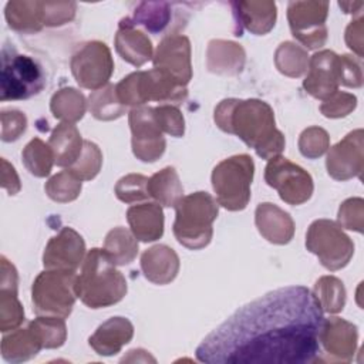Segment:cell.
<instances>
[{"label":"cell","mask_w":364,"mask_h":364,"mask_svg":"<svg viewBox=\"0 0 364 364\" xmlns=\"http://www.w3.org/2000/svg\"><path fill=\"white\" fill-rule=\"evenodd\" d=\"M43 343L37 333L28 326V328H18L10 334H6L1 340V355L9 363H21L34 357Z\"/></svg>","instance_id":"cell-26"},{"label":"cell","mask_w":364,"mask_h":364,"mask_svg":"<svg viewBox=\"0 0 364 364\" xmlns=\"http://www.w3.org/2000/svg\"><path fill=\"white\" fill-rule=\"evenodd\" d=\"M85 252L82 237L71 228H63L60 233L50 239L43 255L46 269L75 270Z\"/></svg>","instance_id":"cell-16"},{"label":"cell","mask_w":364,"mask_h":364,"mask_svg":"<svg viewBox=\"0 0 364 364\" xmlns=\"http://www.w3.org/2000/svg\"><path fill=\"white\" fill-rule=\"evenodd\" d=\"M264 179L269 186L279 192L280 199L289 205H300L310 199L313 193L310 173L280 155L269 159Z\"/></svg>","instance_id":"cell-10"},{"label":"cell","mask_w":364,"mask_h":364,"mask_svg":"<svg viewBox=\"0 0 364 364\" xmlns=\"http://www.w3.org/2000/svg\"><path fill=\"white\" fill-rule=\"evenodd\" d=\"M74 270L47 269L33 283V309L38 316H57L65 318L74 306L75 293Z\"/></svg>","instance_id":"cell-7"},{"label":"cell","mask_w":364,"mask_h":364,"mask_svg":"<svg viewBox=\"0 0 364 364\" xmlns=\"http://www.w3.org/2000/svg\"><path fill=\"white\" fill-rule=\"evenodd\" d=\"M23 164L34 176L43 178L51 172V166L55 162L53 149L48 144H44L40 138L31 139L21 154Z\"/></svg>","instance_id":"cell-33"},{"label":"cell","mask_w":364,"mask_h":364,"mask_svg":"<svg viewBox=\"0 0 364 364\" xmlns=\"http://www.w3.org/2000/svg\"><path fill=\"white\" fill-rule=\"evenodd\" d=\"M355 107V97H353L351 94H333L328 97V100H326L321 107L320 111L330 118H337V117H344L347 115L353 108Z\"/></svg>","instance_id":"cell-45"},{"label":"cell","mask_w":364,"mask_h":364,"mask_svg":"<svg viewBox=\"0 0 364 364\" xmlns=\"http://www.w3.org/2000/svg\"><path fill=\"white\" fill-rule=\"evenodd\" d=\"M341 82V61L333 51L316 53L309 63V74L303 82L306 91L320 100L328 98Z\"/></svg>","instance_id":"cell-14"},{"label":"cell","mask_w":364,"mask_h":364,"mask_svg":"<svg viewBox=\"0 0 364 364\" xmlns=\"http://www.w3.org/2000/svg\"><path fill=\"white\" fill-rule=\"evenodd\" d=\"M173 235L189 249H202L212 239V223L218 216V202L206 192L182 196L175 205Z\"/></svg>","instance_id":"cell-4"},{"label":"cell","mask_w":364,"mask_h":364,"mask_svg":"<svg viewBox=\"0 0 364 364\" xmlns=\"http://www.w3.org/2000/svg\"><path fill=\"white\" fill-rule=\"evenodd\" d=\"M141 267L148 280L156 284H165L175 279L179 270V259L171 247L158 245L144 252Z\"/></svg>","instance_id":"cell-20"},{"label":"cell","mask_w":364,"mask_h":364,"mask_svg":"<svg viewBox=\"0 0 364 364\" xmlns=\"http://www.w3.org/2000/svg\"><path fill=\"white\" fill-rule=\"evenodd\" d=\"M307 54L293 43H283L276 51V65L280 73L299 77L307 67Z\"/></svg>","instance_id":"cell-38"},{"label":"cell","mask_w":364,"mask_h":364,"mask_svg":"<svg viewBox=\"0 0 364 364\" xmlns=\"http://www.w3.org/2000/svg\"><path fill=\"white\" fill-rule=\"evenodd\" d=\"M0 82L1 101L27 100L44 88L46 78L36 60L18 54L13 47L3 46Z\"/></svg>","instance_id":"cell-8"},{"label":"cell","mask_w":364,"mask_h":364,"mask_svg":"<svg viewBox=\"0 0 364 364\" xmlns=\"http://www.w3.org/2000/svg\"><path fill=\"white\" fill-rule=\"evenodd\" d=\"M154 115L162 132L173 136H181L183 134V117L175 105H159L154 108Z\"/></svg>","instance_id":"cell-43"},{"label":"cell","mask_w":364,"mask_h":364,"mask_svg":"<svg viewBox=\"0 0 364 364\" xmlns=\"http://www.w3.org/2000/svg\"><path fill=\"white\" fill-rule=\"evenodd\" d=\"M132 235L142 242H152L164 233V213L159 203L134 205L127 210Z\"/></svg>","instance_id":"cell-21"},{"label":"cell","mask_w":364,"mask_h":364,"mask_svg":"<svg viewBox=\"0 0 364 364\" xmlns=\"http://www.w3.org/2000/svg\"><path fill=\"white\" fill-rule=\"evenodd\" d=\"M115 48L125 61L135 67H141L152 57V44L149 38L129 26L125 20L121 21L115 36Z\"/></svg>","instance_id":"cell-25"},{"label":"cell","mask_w":364,"mask_h":364,"mask_svg":"<svg viewBox=\"0 0 364 364\" xmlns=\"http://www.w3.org/2000/svg\"><path fill=\"white\" fill-rule=\"evenodd\" d=\"M245 53L242 47L232 41L215 40L209 43L208 67L219 74H236L242 70Z\"/></svg>","instance_id":"cell-27"},{"label":"cell","mask_w":364,"mask_h":364,"mask_svg":"<svg viewBox=\"0 0 364 364\" xmlns=\"http://www.w3.org/2000/svg\"><path fill=\"white\" fill-rule=\"evenodd\" d=\"M154 65L186 85L192 77L189 40L185 36L165 37L156 48Z\"/></svg>","instance_id":"cell-15"},{"label":"cell","mask_w":364,"mask_h":364,"mask_svg":"<svg viewBox=\"0 0 364 364\" xmlns=\"http://www.w3.org/2000/svg\"><path fill=\"white\" fill-rule=\"evenodd\" d=\"M4 14L9 26L18 31H38L46 23L44 3L40 1H9Z\"/></svg>","instance_id":"cell-28"},{"label":"cell","mask_w":364,"mask_h":364,"mask_svg":"<svg viewBox=\"0 0 364 364\" xmlns=\"http://www.w3.org/2000/svg\"><path fill=\"white\" fill-rule=\"evenodd\" d=\"M148 193L162 206H173L183 196V188L173 168L166 166L148 179Z\"/></svg>","instance_id":"cell-29"},{"label":"cell","mask_w":364,"mask_h":364,"mask_svg":"<svg viewBox=\"0 0 364 364\" xmlns=\"http://www.w3.org/2000/svg\"><path fill=\"white\" fill-rule=\"evenodd\" d=\"M81 191V179L77 178L70 169L61 171L46 183L47 195L55 202L74 200Z\"/></svg>","instance_id":"cell-37"},{"label":"cell","mask_w":364,"mask_h":364,"mask_svg":"<svg viewBox=\"0 0 364 364\" xmlns=\"http://www.w3.org/2000/svg\"><path fill=\"white\" fill-rule=\"evenodd\" d=\"M355 340L357 331L353 324L338 317L324 320L320 341L328 353L343 360H350L355 347Z\"/></svg>","instance_id":"cell-22"},{"label":"cell","mask_w":364,"mask_h":364,"mask_svg":"<svg viewBox=\"0 0 364 364\" xmlns=\"http://www.w3.org/2000/svg\"><path fill=\"white\" fill-rule=\"evenodd\" d=\"M255 165L249 155H235L219 162L212 172L218 203L229 210H242L250 199Z\"/></svg>","instance_id":"cell-6"},{"label":"cell","mask_w":364,"mask_h":364,"mask_svg":"<svg viewBox=\"0 0 364 364\" xmlns=\"http://www.w3.org/2000/svg\"><path fill=\"white\" fill-rule=\"evenodd\" d=\"M355 132H350L341 142L333 146L327 156V171L336 179H348L361 172V161L354 159V155H361V142L353 146Z\"/></svg>","instance_id":"cell-24"},{"label":"cell","mask_w":364,"mask_h":364,"mask_svg":"<svg viewBox=\"0 0 364 364\" xmlns=\"http://www.w3.org/2000/svg\"><path fill=\"white\" fill-rule=\"evenodd\" d=\"M50 108L55 118L73 124L82 118L85 112V98L75 88H61L53 95Z\"/></svg>","instance_id":"cell-32"},{"label":"cell","mask_w":364,"mask_h":364,"mask_svg":"<svg viewBox=\"0 0 364 364\" xmlns=\"http://www.w3.org/2000/svg\"><path fill=\"white\" fill-rule=\"evenodd\" d=\"M75 293L91 309L118 303L127 293L125 277L102 249H91L75 279Z\"/></svg>","instance_id":"cell-3"},{"label":"cell","mask_w":364,"mask_h":364,"mask_svg":"<svg viewBox=\"0 0 364 364\" xmlns=\"http://www.w3.org/2000/svg\"><path fill=\"white\" fill-rule=\"evenodd\" d=\"M134 155L145 162L156 161L165 151V138L159 128L154 108L135 107L129 112Z\"/></svg>","instance_id":"cell-13"},{"label":"cell","mask_w":364,"mask_h":364,"mask_svg":"<svg viewBox=\"0 0 364 364\" xmlns=\"http://www.w3.org/2000/svg\"><path fill=\"white\" fill-rule=\"evenodd\" d=\"M90 111L97 119H114L125 112V105L119 102L115 87L107 84L90 95Z\"/></svg>","instance_id":"cell-34"},{"label":"cell","mask_w":364,"mask_h":364,"mask_svg":"<svg viewBox=\"0 0 364 364\" xmlns=\"http://www.w3.org/2000/svg\"><path fill=\"white\" fill-rule=\"evenodd\" d=\"M48 145L53 149L55 164L58 166L71 168L82 152L84 141L81 139L75 125L70 122H61L51 132Z\"/></svg>","instance_id":"cell-23"},{"label":"cell","mask_w":364,"mask_h":364,"mask_svg":"<svg viewBox=\"0 0 364 364\" xmlns=\"http://www.w3.org/2000/svg\"><path fill=\"white\" fill-rule=\"evenodd\" d=\"M216 125L237 135L263 159H272L284 149V135L274 127L273 109L260 100H223L215 109Z\"/></svg>","instance_id":"cell-2"},{"label":"cell","mask_w":364,"mask_h":364,"mask_svg":"<svg viewBox=\"0 0 364 364\" xmlns=\"http://www.w3.org/2000/svg\"><path fill=\"white\" fill-rule=\"evenodd\" d=\"M327 3L291 1L289 3L287 17L293 36L307 48L321 47L327 37L324 26Z\"/></svg>","instance_id":"cell-12"},{"label":"cell","mask_w":364,"mask_h":364,"mask_svg":"<svg viewBox=\"0 0 364 364\" xmlns=\"http://www.w3.org/2000/svg\"><path fill=\"white\" fill-rule=\"evenodd\" d=\"M300 152L307 158H317L328 148V135L318 127H310L304 129L299 139Z\"/></svg>","instance_id":"cell-42"},{"label":"cell","mask_w":364,"mask_h":364,"mask_svg":"<svg viewBox=\"0 0 364 364\" xmlns=\"http://www.w3.org/2000/svg\"><path fill=\"white\" fill-rule=\"evenodd\" d=\"M3 164V176H1V182H3V188L7 189V192L10 195H14L16 192H18L20 189V183H18V178L17 173L14 171V168L3 158L1 159Z\"/></svg>","instance_id":"cell-46"},{"label":"cell","mask_w":364,"mask_h":364,"mask_svg":"<svg viewBox=\"0 0 364 364\" xmlns=\"http://www.w3.org/2000/svg\"><path fill=\"white\" fill-rule=\"evenodd\" d=\"M148 178L139 173H129L121 178L115 186L117 198L125 203H134L138 200H145L149 196L148 189Z\"/></svg>","instance_id":"cell-41"},{"label":"cell","mask_w":364,"mask_h":364,"mask_svg":"<svg viewBox=\"0 0 364 364\" xmlns=\"http://www.w3.org/2000/svg\"><path fill=\"white\" fill-rule=\"evenodd\" d=\"M27 119L20 111H3L1 112V139L6 142L17 139L26 131Z\"/></svg>","instance_id":"cell-44"},{"label":"cell","mask_w":364,"mask_h":364,"mask_svg":"<svg viewBox=\"0 0 364 364\" xmlns=\"http://www.w3.org/2000/svg\"><path fill=\"white\" fill-rule=\"evenodd\" d=\"M134 336V326L124 317H111L90 337V346L100 355L117 354Z\"/></svg>","instance_id":"cell-18"},{"label":"cell","mask_w":364,"mask_h":364,"mask_svg":"<svg viewBox=\"0 0 364 364\" xmlns=\"http://www.w3.org/2000/svg\"><path fill=\"white\" fill-rule=\"evenodd\" d=\"M256 226L269 242L284 245L294 233V223L289 213L273 203H260L256 209Z\"/></svg>","instance_id":"cell-19"},{"label":"cell","mask_w":364,"mask_h":364,"mask_svg":"<svg viewBox=\"0 0 364 364\" xmlns=\"http://www.w3.org/2000/svg\"><path fill=\"white\" fill-rule=\"evenodd\" d=\"M323 309L304 286L273 290L208 334L196 358L208 364H307L318 360Z\"/></svg>","instance_id":"cell-1"},{"label":"cell","mask_w":364,"mask_h":364,"mask_svg":"<svg viewBox=\"0 0 364 364\" xmlns=\"http://www.w3.org/2000/svg\"><path fill=\"white\" fill-rule=\"evenodd\" d=\"M313 294L318 300L323 311L338 313L343 310L346 301V291L343 283L336 277H321L316 286Z\"/></svg>","instance_id":"cell-35"},{"label":"cell","mask_w":364,"mask_h":364,"mask_svg":"<svg viewBox=\"0 0 364 364\" xmlns=\"http://www.w3.org/2000/svg\"><path fill=\"white\" fill-rule=\"evenodd\" d=\"M40 337L43 347L55 348L65 341V323L63 317L57 316H40L28 324Z\"/></svg>","instance_id":"cell-36"},{"label":"cell","mask_w":364,"mask_h":364,"mask_svg":"<svg viewBox=\"0 0 364 364\" xmlns=\"http://www.w3.org/2000/svg\"><path fill=\"white\" fill-rule=\"evenodd\" d=\"M146 10H138L135 11L134 18H125V21L129 26L142 24L149 31H161L168 20H169V11L166 3H142Z\"/></svg>","instance_id":"cell-39"},{"label":"cell","mask_w":364,"mask_h":364,"mask_svg":"<svg viewBox=\"0 0 364 364\" xmlns=\"http://www.w3.org/2000/svg\"><path fill=\"white\" fill-rule=\"evenodd\" d=\"M240 11L239 17L242 20V24L255 34H264L267 33L273 26L276 20V6L272 1H245V3H236L235 4Z\"/></svg>","instance_id":"cell-30"},{"label":"cell","mask_w":364,"mask_h":364,"mask_svg":"<svg viewBox=\"0 0 364 364\" xmlns=\"http://www.w3.org/2000/svg\"><path fill=\"white\" fill-rule=\"evenodd\" d=\"M24 320V311L17 300V272L14 266L1 256L0 280V328L3 333L14 330Z\"/></svg>","instance_id":"cell-17"},{"label":"cell","mask_w":364,"mask_h":364,"mask_svg":"<svg viewBox=\"0 0 364 364\" xmlns=\"http://www.w3.org/2000/svg\"><path fill=\"white\" fill-rule=\"evenodd\" d=\"M102 250L114 264H128L138 253V243L127 229L115 228L108 232Z\"/></svg>","instance_id":"cell-31"},{"label":"cell","mask_w":364,"mask_h":364,"mask_svg":"<svg viewBox=\"0 0 364 364\" xmlns=\"http://www.w3.org/2000/svg\"><path fill=\"white\" fill-rule=\"evenodd\" d=\"M306 247L330 270L344 267L354 250L350 237L343 233L341 228L326 219L316 220L310 225L306 235Z\"/></svg>","instance_id":"cell-9"},{"label":"cell","mask_w":364,"mask_h":364,"mask_svg":"<svg viewBox=\"0 0 364 364\" xmlns=\"http://www.w3.org/2000/svg\"><path fill=\"white\" fill-rule=\"evenodd\" d=\"M121 104L141 107L148 101L181 104L186 95V85H182L168 73L152 68L149 71L132 73L115 85Z\"/></svg>","instance_id":"cell-5"},{"label":"cell","mask_w":364,"mask_h":364,"mask_svg":"<svg viewBox=\"0 0 364 364\" xmlns=\"http://www.w3.org/2000/svg\"><path fill=\"white\" fill-rule=\"evenodd\" d=\"M101 162H102V155L98 146L90 141H84L82 152L78 161L70 168V171L81 181H88L98 173L101 168Z\"/></svg>","instance_id":"cell-40"},{"label":"cell","mask_w":364,"mask_h":364,"mask_svg":"<svg viewBox=\"0 0 364 364\" xmlns=\"http://www.w3.org/2000/svg\"><path fill=\"white\" fill-rule=\"evenodd\" d=\"M114 63L109 48L100 41L84 44L71 58V71L75 81L92 91L108 84Z\"/></svg>","instance_id":"cell-11"}]
</instances>
